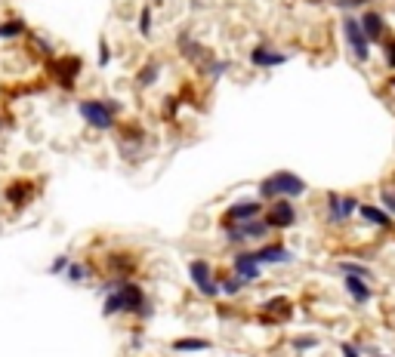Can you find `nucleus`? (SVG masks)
<instances>
[{"label": "nucleus", "instance_id": "nucleus-38", "mask_svg": "<svg viewBox=\"0 0 395 357\" xmlns=\"http://www.w3.org/2000/svg\"><path fill=\"white\" fill-rule=\"evenodd\" d=\"M392 178H395V176H392Z\"/></svg>", "mask_w": 395, "mask_h": 357}, {"label": "nucleus", "instance_id": "nucleus-16", "mask_svg": "<svg viewBox=\"0 0 395 357\" xmlns=\"http://www.w3.org/2000/svg\"><path fill=\"white\" fill-rule=\"evenodd\" d=\"M359 216H361V219H365L368 225L380 228V231H389V228H392V216L386 213L380 204H361V206H359Z\"/></svg>", "mask_w": 395, "mask_h": 357}, {"label": "nucleus", "instance_id": "nucleus-13", "mask_svg": "<svg viewBox=\"0 0 395 357\" xmlns=\"http://www.w3.org/2000/svg\"><path fill=\"white\" fill-rule=\"evenodd\" d=\"M77 74H81V59L77 56H62L53 62V77H56V83L62 90H74Z\"/></svg>", "mask_w": 395, "mask_h": 357}, {"label": "nucleus", "instance_id": "nucleus-31", "mask_svg": "<svg viewBox=\"0 0 395 357\" xmlns=\"http://www.w3.org/2000/svg\"><path fill=\"white\" fill-rule=\"evenodd\" d=\"M68 265H72V259H68V255L62 253V255H56V259L50 262V274H53V277H56V274H65Z\"/></svg>", "mask_w": 395, "mask_h": 357}, {"label": "nucleus", "instance_id": "nucleus-12", "mask_svg": "<svg viewBox=\"0 0 395 357\" xmlns=\"http://www.w3.org/2000/svg\"><path fill=\"white\" fill-rule=\"evenodd\" d=\"M361 22V31H365V37L370 43H383L386 37H389V25H386V15L380 10H374V6H368L365 13L359 15Z\"/></svg>", "mask_w": 395, "mask_h": 357}, {"label": "nucleus", "instance_id": "nucleus-3", "mask_svg": "<svg viewBox=\"0 0 395 357\" xmlns=\"http://www.w3.org/2000/svg\"><path fill=\"white\" fill-rule=\"evenodd\" d=\"M121 111H123V105L118 102V99H81V102H77V114H81V120L87 123V127H93V130H99V133L114 130Z\"/></svg>", "mask_w": 395, "mask_h": 357}, {"label": "nucleus", "instance_id": "nucleus-27", "mask_svg": "<svg viewBox=\"0 0 395 357\" xmlns=\"http://www.w3.org/2000/svg\"><path fill=\"white\" fill-rule=\"evenodd\" d=\"M62 277H65L68 284H83V281L90 277V268H87V265H81V262H72V265H68V271H65Z\"/></svg>", "mask_w": 395, "mask_h": 357}, {"label": "nucleus", "instance_id": "nucleus-33", "mask_svg": "<svg viewBox=\"0 0 395 357\" xmlns=\"http://www.w3.org/2000/svg\"><path fill=\"white\" fill-rule=\"evenodd\" d=\"M365 4H370V0H334V6H340L343 13L355 10V6H365Z\"/></svg>", "mask_w": 395, "mask_h": 357}, {"label": "nucleus", "instance_id": "nucleus-9", "mask_svg": "<svg viewBox=\"0 0 395 357\" xmlns=\"http://www.w3.org/2000/svg\"><path fill=\"white\" fill-rule=\"evenodd\" d=\"M262 262H260V255L253 246H244V250H235L232 253V274H238L241 281L250 286V284H257L260 277H262Z\"/></svg>", "mask_w": 395, "mask_h": 357}, {"label": "nucleus", "instance_id": "nucleus-25", "mask_svg": "<svg viewBox=\"0 0 395 357\" xmlns=\"http://www.w3.org/2000/svg\"><path fill=\"white\" fill-rule=\"evenodd\" d=\"M136 31H139V37H152L154 34V6L152 4H145L142 10H139Z\"/></svg>", "mask_w": 395, "mask_h": 357}, {"label": "nucleus", "instance_id": "nucleus-18", "mask_svg": "<svg viewBox=\"0 0 395 357\" xmlns=\"http://www.w3.org/2000/svg\"><path fill=\"white\" fill-rule=\"evenodd\" d=\"M31 194H34V185H31V182H22V178H19V182H13L10 188L4 191V197H6V204H10V206L22 209L25 204H31Z\"/></svg>", "mask_w": 395, "mask_h": 357}, {"label": "nucleus", "instance_id": "nucleus-32", "mask_svg": "<svg viewBox=\"0 0 395 357\" xmlns=\"http://www.w3.org/2000/svg\"><path fill=\"white\" fill-rule=\"evenodd\" d=\"M108 62H112V50H108V41L102 37V41H99V68H105Z\"/></svg>", "mask_w": 395, "mask_h": 357}, {"label": "nucleus", "instance_id": "nucleus-8", "mask_svg": "<svg viewBox=\"0 0 395 357\" xmlns=\"http://www.w3.org/2000/svg\"><path fill=\"white\" fill-rule=\"evenodd\" d=\"M324 200H328L324 209H328L330 225H346L352 216H359V206H361V200L355 197V194H340V191H328Z\"/></svg>", "mask_w": 395, "mask_h": 357}, {"label": "nucleus", "instance_id": "nucleus-26", "mask_svg": "<svg viewBox=\"0 0 395 357\" xmlns=\"http://www.w3.org/2000/svg\"><path fill=\"white\" fill-rule=\"evenodd\" d=\"M201 71H204L207 80H216V77H222V74L229 71V62H220V59L207 56L204 62H201Z\"/></svg>", "mask_w": 395, "mask_h": 357}, {"label": "nucleus", "instance_id": "nucleus-34", "mask_svg": "<svg viewBox=\"0 0 395 357\" xmlns=\"http://www.w3.org/2000/svg\"><path fill=\"white\" fill-rule=\"evenodd\" d=\"M340 354H343V357H361L359 345H352V342H343V345H340Z\"/></svg>", "mask_w": 395, "mask_h": 357}, {"label": "nucleus", "instance_id": "nucleus-24", "mask_svg": "<svg viewBox=\"0 0 395 357\" xmlns=\"http://www.w3.org/2000/svg\"><path fill=\"white\" fill-rule=\"evenodd\" d=\"M216 281H220V296H238V293L247 286L241 277L232 274V271H229V274H216Z\"/></svg>", "mask_w": 395, "mask_h": 357}, {"label": "nucleus", "instance_id": "nucleus-17", "mask_svg": "<svg viewBox=\"0 0 395 357\" xmlns=\"http://www.w3.org/2000/svg\"><path fill=\"white\" fill-rule=\"evenodd\" d=\"M176 46H180V52H182V59H185V62H198V65H201V62L210 56V52H207L204 46H201V43L195 41V37L189 34V31H182V34L176 37Z\"/></svg>", "mask_w": 395, "mask_h": 357}, {"label": "nucleus", "instance_id": "nucleus-11", "mask_svg": "<svg viewBox=\"0 0 395 357\" xmlns=\"http://www.w3.org/2000/svg\"><path fill=\"white\" fill-rule=\"evenodd\" d=\"M262 219L272 225V231H288V228H293V225H297V206H293L288 197L272 200V204H266V213H262Z\"/></svg>", "mask_w": 395, "mask_h": 357}, {"label": "nucleus", "instance_id": "nucleus-14", "mask_svg": "<svg viewBox=\"0 0 395 357\" xmlns=\"http://www.w3.org/2000/svg\"><path fill=\"white\" fill-rule=\"evenodd\" d=\"M260 255V262L262 265H290L293 259H297V253H290V246H284V244H260V246H253Z\"/></svg>", "mask_w": 395, "mask_h": 357}, {"label": "nucleus", "instance_id": "nucleus-19", "mask_svg": "<svg viewBox=\"0 0 395 357\" xmlns=\"http://www.w3.org/2000/svg\"><path fill=\"white\" fill-rule=\"evenodd\" d=\"M170 348H173V351H180V354L207 351V348H210V339H204V336H182V339H173Z\"/></svg>", "mask_w": 395, "mask_h": 357}, {"label": "nucleus", "instance_id": "nucleus-21", "mask_svg": "<svg viewBox=\"0 0 395 357\" xmlns=\"http://www.w3.org/2000/svg\"><path fill=\"white\" fill-rule=\"evenodd\" d=\"M337 271L340 274H352V277H365V281H370V277H374V271H370L365 262H355V259H340L337 262Z\"/></svg>", "mask_w": 395, "mask_h": 357}, {"label": "nucleus", "instance_id": "nucleus-28", "mask_svg": "<svg viewBox=\"0 0 395 357\" xmlns=\"http://www.w3.org/2000/svg\"><path fill=\"white\" fill-rule=\"evenodd\" d=\"M290 345H293V351H312V348L321 345V339L312 336V332H303V336H297Z\"/></svg>", "mask_w": 395, "mask_h": 357}, {"label": "nucleus", "instance_id": "nucleus-23", "mask_svg": "<svg viewBox=\"0 0 395 357\" xmlns=\"http://www.w3.org/2000/svg\"><path fill=\"white\" fill-rule=\"evenodd\" d=\"M133 265H136V262L130 259L127 253H112V255H108V268L114 271V277H130Z\"/></svg>", "mask_w": 395, "mask_h": 357}, {"label": "nucleus", "instance_id": "nucleus-22", "mask_svg": "<svg viewBox=\"0 0 395 357\" xmlns=\"http://www.w3.org/2000/svg\"><path fill=\"white\" fill-rule=\"evenodd\" d=\"M28 34V25L22 19H6L0 22V41H19Z\"/></svg>", "mask_w": 395, "mask_h": 357}, {"label": "nucleus", "instance_id": "nucleus-2", "mask_svg": "<svg viewBox=\"0 0 395 357\" xmlns=\"http://www.w3.org/2000/svg\"><path fill=\"white\" fill-rule=\"evenodd\" d=\"M309 194V182L300 173H293V169H275V173H269L266 178H260L257 182V197L262 204H272V200H300Z\"/></svg>", "mask_w": 395, "mask_h": 357}, {"label": "nucleus", "instance_id": "nucleus-29", "mask_svg": "<svg viewBox=\"0 0 395 357\" xmlns=\"http://www.w3.org/2000/svg\"><path fill=\"white\" fill-rule=\"evenodd\" d=\"M380 206L395 219V185H383L380 188Z\"/></svg>", "mask_w": 395, "mask_h": 357}, {"label": "nucleus", "instance_id": "nucleus-20", "mask_svg": "<svg viewBox=\"0 0 395 357\" xmlns=\"http://www.w3.org/2000/svg\"><path fill=\"white\" fill-rule=\"evenodd\" d=\"M158 77H161V62L152 59V62H145V65L136 71V87H139V90L154 87V83H158Z\"/></svg>", "mask_w": 395, "mask_h": 357}, {"label": "nucleus", "instance_id": "nucleus-30", "mask_svg": "<svg viewBox=\"0 0 395 357\" xmlns=\"http://www.w3.org/2000/svg\"><path fill=\"white\" fill-rule=\"evenodd\" d=\"M383 65L395 71V37H386L383 41Z\"/></svg>", "mask_w": 395, "mask_h": 357}, {"label": "nucleus", "instance_id": "nucleus-5", "mask_svg": "<svg viewBox=\"0 0 395 357\" xmlns=\"http://www.w3.org/2000/svg\"><path fill=\"white\" fill-rule=\"evenodd\" d=\"M262 213H266V204H262L260 197H238V200H232V204L222 209L220 228L222 231L235 228V225H244V222H250V219H260Z\"/></svg>", "mask_w": 395, "mask_h": 357}, {"label": "nucleus", "instance_id": "nucleus-1", "mask_svg": "<svg viewBox=\"0 0 395 357\" xmlns=\"http://www.w3.org/2000/svg\"><path fill=\"white\" fill-rule=\"evenodd\" d=\"M102 314L105 317H118V314H130L136 321H149L154 314L149 293L142 290V284L130 281V277H112L108 284H102Z\"/></svg>", "mask_w": 395, "mask_h": 357}, {"label": "nucleus", "instance_id": "nucleus-15", "mask_svg": "<svg viewBox=\"0 0 395 357\" xmlns=\"http://www.w3.org/2000/svg\"><path fill=\"white\" fill-rule=\"evenodd\" d=\"M343 290L349 293V299L355 302V305H368L370 296H374V290H370V281H365V277H352V274L343 277Z\"/></svg>", "mask_w": 395, "mask_h": 357}, {"label": "nucleus", "instance_id": "nucleus-37", "mask_svg": "<svg viewBox=\"0 0 395 357\" xmlns=\"http://www.w3.org/2000/svg\"><path fill=\"white\" fill-rule=\"evenodd\" d=\"M154 4H164V0H154ZM154 4H152V6H154Z\"/></svg>", "mask_w": 395, "mask_h": 357}, {"label": "nucleus", "instance_id": "nucleus-6", "mask_svg": "<svg viewBox=\"0 0 395 357\" xmlns=\"http://www.w3.org/2000/svg\"><path fill=\"white\" fill-rule=\"evenodd\" d=\"M340 31H343V41H346V50L352 52V59L359 62V65H368L370 62V41L365 37V31H361V22L359 15H343V25H340Z\"/></svg>", "mask_w": 395, "mask_h": 357}, {"label": "nucleus", "instance_id": "nucleus-36", "mask_svg": "<svg viewBox=\"0 0 395 357\" xmlns=\"http://www.w3.org/2000/svg\"><path fill=\"white\" fill-rule=\"evenodd\" d=\"M368 357H386V354H368Z\"/></svg>", "mask_w": 395, "mask_h": 357}, {"label": "nucleus", "instance_id": "nucleus-4", "mask_svg": "<svg viewBox=\"0 0 395 357\" xmlns=\"http://www.w3.org/2000/svg\"><path fill=\"white\" fill-rule=\"evenodd\" d=\"M272 237V225L266 219H250L244 225H235V228H226L222 231V240H226L229 246H235V250H244V246H260L266 244V240Z\"/></svg>", "mask_w": 395, "mask_h": 357}, {"label": "nucleus", "instance_id": "nucleus-35", "mask_svg": "<svg viewBox=\"0 0 395 357\" xmlns=\"http://www.w3.org/2000/svg\"><path fill=\"white\" fill-rule=\"evenodd\" d=\"M389 87L395 90V71H392V77H389Z\"/></svg>", "mask_w": 395, "mask_h": 357}, {"label": "nucleus", "instance_id": "nucleus-7", "mask_svg": "<svg viewBox=\"0 0 395 357\" xmlns=\"http://www.w3.org/2000/svg\"><path fill=\"white\" fill-rule=\"evenodd\" d=\"M189 284L195 286L204 299H220V281H216V271L207 259H192L189 262Z\"/></svg>", "mask_w": 395, "mask_h": 357}, {"label": "nucleus", "instance_id": "nucleus-10", "mask_svg": "<svg viewBox=\"0 0 395 357\" xmlns=\"http://www.w3.org/2000/svg\"><path fill=\"white\" fill-rule=\"evenodd\" d=\"M293 56L284 50H278V46H269V43H257L250 46V52H247V62H250L253 68H260V71H272V68H281L288 65Z\"/></svg>", "mask_w": 395, "mask_h": 357}]
</instances>
